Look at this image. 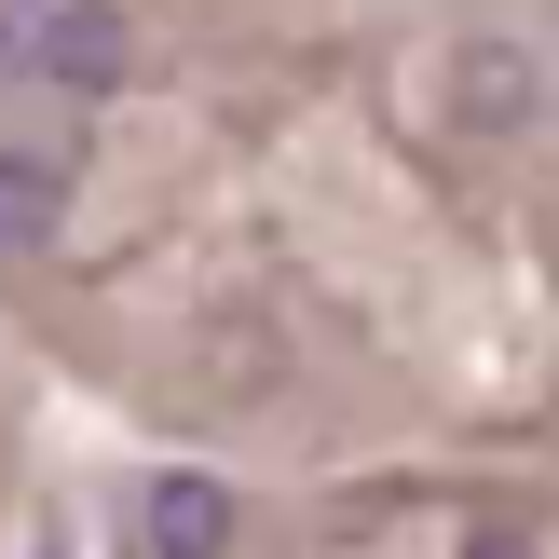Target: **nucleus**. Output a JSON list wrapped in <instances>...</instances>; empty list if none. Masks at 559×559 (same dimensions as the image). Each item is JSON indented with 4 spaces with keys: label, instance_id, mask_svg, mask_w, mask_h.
Returning a JSON list of instances; mask_svg holds the SVG:
<instances>
[{
    "label": "nucleus",
    "instance_id": "f257e3e1",
    "mask_svg": "<svg viewBox=\"0 0 559 559\" xmlns=\"http://www.w3.org/2000/svg\"><path fill=\"white\" fill-rule=\"evenodd\" d=\"M27 69H41V82H69V96H109V82L136 69V27H123V0H55V14L27 27Z\"/></svg>",
    "mask_w": 559,
    "mask_h": 559
},
{
    "label": "nucleus",
    "instance_id": "f03ea898",
    "mask_svg": "<svg viewBox=\"0 0 559 559\" xmlns=\"http://www.w3.org/2000/svg\"><path fill=\"white\" fill-rule=\"evenodd\" d=\"M218 546H233V491L191 478V464L151 478V559H218Z\"/></svg>",
    "mask_w": 559,
    "mask_h": 559
},
{
    "label": "nucleus",
    "instance_id": "7ed1b4c3",
    "mask_svg": "<svg viewBox=\"0 0 559 559\" xmlns=\"http://www.w3.org/2000/svg\"><path fill=\"white\" fill-rule=\"evenodd\" d=\"M55 164H27V151H0V260H27V246H55Z\"/></svg>",
    "mask_w": 559,
    "mask_h": 559
},
{
    "label": "nucleus",
    "instance_id": "20e7f679",
    "mask_svg": "<svg viewBox=\"0 0 559 559\" xmlns=\"http://www.w3.org/2000/svg\"><path fill=\"white\" fill-rule=\"evenodd\" d=\"M464 109H478V123H506V109H533V69H519V55H464Z\"/></svg>",
    "mask_w": 559,
    "mask_h": 559
},
{
    "label": "nucleus",
    "instance_id": "39448f33",
    "mask_svg": "<svg viewBox=\"0 0 559 559\" xmlns=\"http://www.w3.org/2000/svg\"><path fill=\"white\" fill-rule=\"evenodd\" d=\"M464 559H519V533H478V546H464Z\"/></svg>",
    "mask_w": 559,
    "mask_h": 559
}]
</instances>
